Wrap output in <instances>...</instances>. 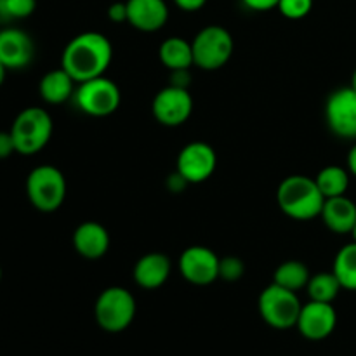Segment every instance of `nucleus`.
Wrapping results in <instances>:
<instances>
[{"instance_id":"obj_1","label":"nucleus","mask_w":356,"mask_h":356,"mask_svg":"<svg viewBox=\"0 0 356 356\" xmlns=\"http://www.w3.org/2000/svg\"><path fill=\"white\" fill-rule=\"evenodd\" d=\"M113 59V45L99 31H83L66 44L61 56V68L76 83L103 76Z\"/></svg>"},{"instance_id":"obj_2","label":"nucleus","mask_w":356,"mask_h":356,"mask_svg":"<svg viewBox=\"0 0 356 356\" xmlns=\"http://www.w3.org/2000/svg\"><path fill=\"white\" fill-rule=\"evenodd\" d=\"M277 204L287 218L294 221H312L322 214L325 197L315 177L294 174L285 177L278 186Z\"/></svg>"},{"instance_id":"obj_3","label":"nucleus","mask_w":356,"mask_h":356,"mask_svg":"<svg viewBox=\"0 0 356 356\" xmlns=\"http://www.w3.org/2000/svg\"><path fill=\"white\" fill-rule=\"evenodd\" d=\"M52 129H54V124L47 110L38 106L24 108L14 118L13 127H10L16 153L30 156L42 152L51 141Z\"/></svg>"},{"instance_id":"obj_4","label":"nucleus","mask_w":356,"mask_h":356,"mask_svg":"<svg viewBox=\"0 0 356 356\" xmlns=\"http://www.w3.org/2000/svg\"><path fill=\"white\" fill-rule=\"evenodd\" d=\"M136 299L127 289L108 287L97 296L94 305V318L96 323L108 334H120L134 322Z\"/></svg>"},{"instance_id":"obj_5","label":"nucleus","mask_w":356,"mask_h":356,"mask_svg":"<svg viewBox=\"0 0 356 356\" xmlns=\"http://www.w3.org/2000/svg\"><path fill=\"white\" fill-rule=\"evenodd\" d=\"M193 63L205 72H216L232 59L235 42L232 33L219 24H209L195 35Z\"/></svg>"},{"instance_id":"obj_6","label":"nucleus","mask_w":356,"mask_h":356,"mask_svg":"<svg viewBox=\"0 0 356 356\" xmlns=\"http://www.w3.org/2000/svg\"><path fill=\"white\" fill-rule=\"evenodd\" d=\"M66 179L54 165H38L28 174L26 195L30 204L40 212H54L66 198Z\"/></svg>"},{"instance_id":"obj_7","label":"nucleus","mask_w":356,"mask_h":356,"mask_svg":"<svg viewBox=\"0 0 356 356\" xmlns=\"http://www.w3.org/2000/svg\"><path fill=\"white\" fill-rule=\"evenodd\" d=\"M301 301L298 292L287 291L277 284L264 289L257 299V309L266 325L277 330H289L296 327L301 313Z\"/></svg>"},{"instance_id":"obj_8","label":"nucleus","mask_w":356,"mask_h":356,"mask_svg":"<svg viewBox=\"0 0 356 356\" xmlns=\"http://www.w3.org/2000/svg\"><path fill=\"white\" fill-rule=\"evenodd\" d=\"M73 97L80 111L97 118L115 113L122 103L118 86L104 75L79 83Z\"/></svg>"},{"instance_id":"obj_9","label":"nucleus","mask_w":356,"mask_h":356,"mask_svg":"<svg viewBox=\"0 0 356 356\" xmlns=\"http://www.w3.org/2000/svg\"><path fill=\"white\" fill-rule=\"evenodd\" d=\"M152 113L165 127H179L193 113V97L186 87L169 86L160 89L152 101Z\"/></svg>"},{"instance_id":"obj_10","label":"nucleus","mask_w":356,"mask_h":356,"mask_svg":"<svg viewBox=\"0 0 356 356\" xmlns=\"http://www.w3.org/2000/svg\"><path fill=\"white\" fill-rule=\"evenodd\" d=\"M218 155L214 148L204 141L188 143L177 155L176 172L184 177L188 184H200L214 174Z\"/></svg>"},{"instance_id":"obj_11","label":"nucleus","mask_w":356,"mask_h":356,"mask_svg":"<svg viewBox=\"0 0 356 356\" xmlns=\"http://www.w3.org/2000/svg\"><path fill=\"white\" fill-rule=\"evenodd\" d=\"M325 120L330 131L343 139H356V90L351 87L334 90L325 104Z\"/></svg>"},{"instance_id":"obj_12","label":"nucleus","mask_w":356,"mask_h":356,"mask_svg":"<svg viewBox=\"0 0 356 356\" xmlns=\"http://www.w3.org/2000/svg\"><path fill=\"white\" fill-rule=\"evenodd\" d=\"M219 261L221 257L209 247L191 245L181 254L179 271L186 282L204 287L219 278Z\"/></svg>"},{"instance_id":"obj_13","label":"nucleus","mask_w":356,"mask_h":356,"mask_svg":"<svg viewBox=\"0 0 356 356\" xmlns=\"http://www.w3.org/2000/svg\"><path fill=\"white\" fill-rule=\"evenodd\" d=\"M337 325V313L332 302L309 301L302 305L296 329L305 339L323 341L332 336Z\"/></svg>"},{"instance_id":"obj_14","label":"nucleus","mask_w":356,"mask_h":356,"mask_svg":"<svg viewBox=\"0 0 356 356\" xmlns=\"http://www.w3.org/2000/svg\"><path fill=\"white\" fill-rule=\"evenodd\" d=\"M35 44L19 28L0 30V63L7 70H23L33 61Z\"/></svg>"},{"instance_id":"obj_15","label":"nucleus","mask_w":356,"mask_h":356,"mask_svg":"<svg viewBox=\"0 0 356 356\" xmlns=\"http://www.w3.org/2000/svg\"><path fill=\"white\" fill-rule=\"evenodd\" d=\"M169 19L165 0H127V23L145 33L159 31Z\"/></svg>"},{"instance_id":"obj_16","label":"nucleus","mask_w":356,"mask_h":356,"mask_svg":"<svg viewBox=\"0 0 356 356\" xmlns=\"http://www.w3.org/2000/svg\"><path fill=\"white\" fill-rule=\"evenodd\" d=\"M110 233L96 221H86L73 233V247L76 254L89 261L101 259L110 250Z\"/></svg>"},{"instance_id":"obj_17","label":"nucleus","mask_w":356,"mask_h":356,"mask_svg":"<svg viewBox=\"0 0 356 356\" xmlns=\"http://www.w3.org/2000/svg\"><path fill=\"white\" fill-rule=\"evenodd\" d=\"M132 277L136 284L145 291L160 289L170 277V259L160 252L145 254L136 263Z\"/></svg>"},{"instance_id":"obj_18","label":"nucleus","mask_w":356,"mask_h":356,"mask_svg":"<svg viewBox=\"0 0 356 356\" xmlns=\"http://www.w3.org/2000/svg\"><path fill=\"white\" fill-rule=\"evenodd\" d=\"M320 218L323 219L325 226L332 233L346 235V233L353 232L356 225V204L346 195L325 198Z\"/></svg>"},{"instance_id":"obj_19","label":"nucleus","mask_w":356,"mask_h":356,"mask_svg":"<svg viewBox=\"0 0 356 356\" xmlns=\"http://www.w3.org/2000/svg\"><path fill=\"white\" fill-rule=\"evenodd\" d=\"M75 80L68 75V72L63 68L51 70L42 76L38 83V92L42 99L49 104H63L73 97L75 94Z\"/></svg>"},{"instance_id":"obj_20","label":"nucleus","mask_w":356,"mask_h":356,"mask_svg":"<svg viewBox=\"0 0 356 356\" xmlns=\"http://www.w3.org/2000/svg\"><path fill=\"white\" fill-rule=\"evenodd\" d=\"M159 58L170 72H184L195 65L193 45L183 37H169L160 44Z\"/></svg>"},{"instance_id":"obj_21","label":"nucleus","mask_w":356,"mask_h":356,"mask_svg":"<svg viewBox=\"0 0 356 356\" xmlns=\"http://www.w3.org/2000/svg\"><path fill=\"white\" fill-rule=\"evenodd\" d=\"M309 270L305 263L301 261H285L280 266H277L273 273V284L280 285V287L287 289V291L299 292L306 289L309 282Z\"/></svg>"},{"instance_id":"obj_22","label":"nucleus","mask_w":356,"mask_h":356,"mask_svg":"<svg viewBox=\"0 0 356 356\" xmlns=\"http://www.w3.org/2000/svg\"><path fill=\"white\" fill-rule=\"evenodd\" d=\"M350 170L344 169V167L327 165L320 170L315 181L323 197L334 198L346 195L348 188H350Z\"/></svg>"},{"instance_id":"obj_23","label":"nucleus","mask_w":356,"mask_h":356,"mask_svg":"<svg viewBox=\"0 0 356 356\" xmlns=\"http://www.w3.org/2000/svg\"><path fill=\"white\" fill-rule=\"evenodd\" d=\"M332 273L339 280L344 291L356 292V242L346 243L334 259Z\"/></svg>"},{"instance_id":"obj_24","label":"nucleus","mask_w":356,"mask_h":356,"mask_svg":"<svg viewBox=\"0 0 356 356\" xmlns=\"http://www.w3.org/2000/svg\"><path fill=\"white\" fill-rule=\"evenodd\" d=\"M306 291H308L309 301L334 302V299L339 296L343 287H341L339 280H337V277L332 271H322V273L309 277Z\"/></svg>"},{"instance_id":"obj_25","label":"nucleus","mask_w":356,"mask_h":356,"mask_svg":"<svg viewBox=\"0 0 356 356\" xmlns=\"http://www.w3.org/2000/svg\"><path fill=\"white\" fill-rule=\"evenodd\" d=\"M37 0H0V21H16L31 16Z\"/></svg>"},{"instance_id":"obj_26","label":"nucleus","mask_w":356,"mask_h":356,"mask_svg":"<svg viewBox=\"0 0 356 356\" xmlns=\"http://www.w3.org/2000/svg\"><path fill=\"white\" fill-rule=\"evenodd\" d=\"M277 9L287 19H302L312 13L313 0H280Z\"/></svg>"},{"instance_id":"obj_27","label":"nucleus","mask_w":356,"mask_h":356,"mask_svg":"<svg viewBox=\"0 0 356 356\" xmlns=\"http://www.w3.org/2000/svg\"><path fill=\"white\" fill-rule=\"evenodd\" d=\"M245 273V264L235 256H226L219 261V278L226 282H236Z\"/></svg>"},{"instance_id":"obj_28","label":"nucleus","mask_w":356,"mask_h":356,"mask_svg":"<svg viewBox=\"0 0 356 356\" xmlns=\"http://www.w3.org/2000/svg\"><path fill=\"white\" fill-rule=\"evenodd\" d=\"M108 19L113 23L127 21V2H113L108 7Z\"/></svg>"},{"instance_id":"obj_29","label":"nucleus","mask_w":356,"mask_h":356,"mask_svg":"<svg viewBox=\"0 0 356 356\" xmlns=\"http://www.w3.org/2000/svg\"><path fill=\"white\" fill-rule=\"evenodd\" d=\"M13 153H16V145H14V139L10 131H0V160L7 159Z\"/></svg>"},{"instance_id":"obj_30","label":"nucleus","mask_w":356,"mask_h":356,"mask_svg":"<svg viewBox=\"0 0 356 356\" xmlns=\"http://www.w3.org/2000/svg\"><path fill=\"white\" fill-rule=\"evenodd\" d=\"M242 2L247 9L257 10V13H264V10L277 9L280 0H242Z\"/></svg>"},{"instance_id":"obj_31","label":"nucleus","mask_w":356,"mask_h":356,"mask_svg":"<svg viewBox=\"0 0 356 356\" xmlns=\"http://www.w3.org/2000/svg\"><path fill=\"white\" fill-rule=\"evenodd\" d=\"M174 3L184 13H197L207 3V0H174Z\"/></svg>"},{"instance_id":"obj_32","label":"nucleus","mask_w":356,"mask_h":356,"mask_svg":"<svg viewBox=\"0 0 356 356\" xmlns=\"http://www.w3.org/2000/svg\"><path fill=\"white\" fill-rule=\"evenodd\" d=\"M346 165H348V170H350L351 176L356 177V145H353V148H351L350 153H348Z\"/></svg>"},{"instance_id":"obj_33","label":"nucleus","mask_w":356,"mask_h":356,"mask_svg":"<svg viewBox=\"0 0 356 356\" xmlns=\"http://www.w3.org/2000/svg\"><path fill=\"white\" fill-rule=\"evenodd\" d=\"M7 72H9V70H7L6 66H3L2 63H0V87H2V83L6 82V75H7Z\"/></svg>"},{"instance_id":"obj_34","label":"nucleus","mask_w":356,"mask_h":356,"mask_svg":"<svg viewBox=\"0 0 356 356\" xmlns=\"http://www.w3.org/2000/svg\"><path fill=\"white\" fill-rule=\"evenodd\" d=\"M351 89H355L356 90V68H355V72H353V75H351Z\"/></svg>"},{"instance_id":"obj_35","label":"nucleus","mask_w":356,"mask_h":356,"mask_svg":"<svg viewBox=\"0 0 356 356\" xmlns=\"http://www.w3.org/2000/svg\"><path fill=\"white\" fill-rule=\"evenodd\" d=\"M351 235H353V240H355V242H356V225H355L353 232H351Z\"/></svg>"},{"instance_id":"obj_36","label":"nucleus","mask_w":356,"mask_h":356,"mask_svg":"<svg viewBox=\"0 0 356 356\" xmlns=\"http://www.w3.org/2000/svg\"><path fill=\"white\" fill-rule=\"evenodd\" d=\"M0 280H2V268H0Z\"/></svg>"}]
</instances>
